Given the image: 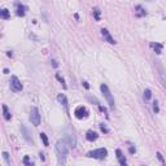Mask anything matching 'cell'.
Returning a JSON list of instances; mask_svg holds the SVG:
<instances>
[{"label":"cell","instance_id":"1","mask_svg":"<svg viewBox=\"0 0 166 166\" xmlns=\"http://www.w3.org/2000/svg\"><path fill=\"white\" fill-rule=\"evenodd\" d=\"M56 152L59 155V163L60 165H65L66 163V156L69 153V148L68 144H66V140L64 139H60L56 143Z\"/></svg>","mask_w":166,"mask_h":166},{"label":"cell","instance_id":"2","mask_svg":"<svg viewBox=\"0 0 166 166\" xmlns=\"http://www.w3.org/2000/svg\"><path fill=\"white\" fill-rule=\"evenodd\" d=\"M100 90H101L103 96H104V97H105V100H107V101H108V104H109L110 109H114V107H115L114 97H113V95H112V93H110V91H109V88H108V86L105 85V83H103V85L100 86Z\"/></svg>","mask_w":166,"mask_h":166},{"label":"cell","instance_id":"3","mask_svg":"<svg viewBox=\"0 0 166 166\" xmlns=\"http://www.w3.org/2000/svg\"><path fill=\"white\" fill-rule=\"evenodd\" d=\"M108 156V151L105 148H97L95 151H90L87 153V157L90 158H96V160H104Z\"/></svg>","mask_w":166,"mask_h":166},{"label":"cell","instance_id":"4","mask_svg":"<svg viewBox=\"0 0 166 166\" xmlns=\"http://www.w3.org/2000/svg\"><path fill=\"white\" fill-rule=\"evenodd\" d=\"M30 121L35 127H38L40 125V113H39V109H38L37 107L31 108V110H30Z\"/></svg>","mask_w":166,"mask_h":166},{"label":"cell","instance_id":"5","mask_svg":"<svg viewBox=\"0 0 166 166\" xmlns=\"http://www.w3.org/2000/svg\"><path fill=\"white\" fill-rule=\"evenodd\" d=\"M74 114H75V117L78 119H83V118H87L88 114H90V112H88V109L86 107H83V105H79V107L75 108V110H74Z\"/></svg>","mask_w":166,"mask_h":166},{"label":"cell","instance_id":"6","mask_svg":"<svg viewBox=\"0 0 166 166\" xmlns=\"http://www.w3.org/2000/svg\"><path fill=\"white\" fill-rule=\"evenodd\" d=\"M11 88L14 91V92H20V91H22V88H23L21 81L16 75L11 77Z\"/></svg>","mask_w":166,"mask_h":166},{"label":"cell","instance_id":"7","mask_svg":"<svg viewBox=\"0 0 166 166\" xmlns=\"http://www.w3.org/2000/svg\"><path fill=\"white\" fill-rule=\"evenodd\" d=\"M156 66H157V69H158V75H160V79H161V82H162V86L166 90V73H165V70H163L162 66L158 64V61L156 62Z\"/></svg>","mask_w":166,"mask_h":166},{"label":"cell","instance_id":"8","mask_svg":"<svg viewBox=\"0 0 166 166\" xmlns=\"http://www.w3.org/2000/svg\"><path fill=\"white\" fill-rule=\"evenodd\" d=\"M57 101L62 105V107L66 109V112H69V103H68V97L64 95V93H59L57 95Z\"/></svg>","mask_w":166,"mask_h":166},{"label":"cell","instance_id":"9","mask_svg":"<svg viewBox=\"0 0 166 166\" xmlns=\"http://www.w3.org/2000/svg\"><path fill=\"white\" fill-rule=\"evenodd\" d=\"M101 35H103V37H104V39L107 40V42L109 43V44H115V43H117V42H115V40L112 38L110 33L107 30V29H101Z\"/></svg>","mask_w":166,"mask_h":166},{"label":"cell","instance_id":"10","mask_svg":"<svg viewBox=\"0 0 166 166\" xmlns=\"http://www.w3.org/2000/svg\"><path fill=\"white\" fill-rule=\"evenodd\" d=\"M21 131H22V134H23V138H25V140L27 141V143H30V144H33L34 143V140H33V138L30 136V132H29V130L26 129L23 125H21Z\"/></svg>","mask_w":166,"mask_h":166},{"label":"cell","instance_id":"11","mask_svg":"<svg viewBox=\"0 0 166 166\" xmlns=\"http://www.w3.org/2000/svg\"><path fill=\"white\" fill-rule=\"evenodd\" d=\"M66 139H68V141H69V145L71 147V148H75V145H77V139H75V136H74V132H66Z\"/></svg>","mask_w":166,"mask_h":166},{"label":"cell","instance_id":"12","mask_svg":"<svg viewBox=\"0 0 166 166\" xmlns=\"http://www.w3.org/2000/svg\"><path fill=\"white\" fill-rule=\"evenodd\" d=\"M135 16L136 17H144V16H147V11L141 5H136L135 7Z\"/></svg>","mask_w":166,"mask_h":166},{"label":"cell","instance_id":"13","mask_svg":"<svg viewBox=\"0 0 166 166\" xmlns=\"http://www.w3.org/2000/svg\"><path fill=\"white\" fill-rule=\"evenodd\" d=\"M16 8H17V11H16V13H17V16L18 17H23V16H25V7L22 5V4L21 3H16Z\"/></svg>","mask_w":166,"mask_h":166},{"label":"cell","instance_id":"14","mask_svg":"<svg viewBox=\"0 0 166 166\" xmlns=\"http://www.w3.org/2000/svg\"><path fill=\"white\" fill-rule=\"evenodd\" d=\"M115 153H117V158H118L119 163H121L122 166H126L127 165V161H126V158H125V156L122 155L121 149H117V151H115Z\"/></svg>","mask_w":166,"mask_h":166},{"label":"cell","instance_id":"15","mask_svg":"<svg viewBox=\"0 0 166 166\" xmlns=\"http://www.w3.org/2000/svg\"><path fill=\"white\" fill-rule=\"evenodd\" d=\"M97 138H99V135H97V134H96L95 131H92V130L87 131V135H86V139H87L88 141H95Z\"/></svg>","mask_w":166,"mask_h":166},{"label":"cell","instance_id":"16","mask_svg":"<svg viewBox=\"0 0 166 166\" xmlns=\"http://www.w3.org/2000/svg\"><path fill=\"white\" fill-rule=\"evenodd\" d=\"M0 16H1V18H3V20H8V18H11V13H9V11L7 8L1 9V12H0Z\"/></svg>","mask_w":166,"mask_h":166},{"label":"cell","instance_id":"17","mask_svg":"<svg viewBox=\"0 0 166 166\" xmlns=\"http://www.w3.org/2000/svg\"><path fill=\"white\" fill-rule=\"evenodd\" d=\"M151 47H152L153 49L156 51V53H158V55L162 52V44H158V43H152V44H151Z\"/></svg>","mask_w":166,"mask_h":166},{"label":"cell","instance_id":"18","mask_svg":"<svg viewBox=\"0 0 166 166\" xmlns=\"http://www.w3.org/2000/svg\"><path fill=\"white\" fill-rule=\"evenodd\" d=\"M3 112H4V119H5V121H9L12 115H11V113H9L8 107H7V105H3Z\"/></svg>","mask_w":166,"mask_h":166},{"label":"cell","instance_id":"19","mask_svg":"<svg viewBox=\"0 0 166 166\" xmlns=\"http://www.w3.org/2000/svg\"><path fill=\"white\" fill-rule=\"evenodd\" d=\"M100 13H101V12H100V9H99L97 7H95V8L92 9V14H93V17H95L96 21H100Z\"/></svg>","mask_w":166,"mask_h":166},{"label":"cell","instance_id":"20","mask_svg":"<svg viewBox=\"0 0 166 166\" xmlns=\"http://www.w3.org/2000/svg\"><path fill=\"white\" fill-rule=\"evenodd\" d=\"M39 135H40V139H42L43 144H44L45 147H48V145H49V141H48V138H47V135H45L44 132H40Z\"/></svg>","mask_w":166,"mask_h":166},{"label":"cell","instance_id":"21","mask_svg":"<svg viewBox=\"0 0 166 166\" xmlns=\"http://www.w3.org/2000/svg\"><path fill=\"white\" fill-rule=\"evenodd\" d=\"M151 97H152V92H151V90L147 88V90L144 91V99H145V100H151Z\"/></svg>","mask_w":166,"mask_h":166},{"label":"cell","instance_id":"22","mask_svg":"<svg viewBox=\"0 0 166 166\" xmlns=\"http://www.w3.org/2000/svg\"><path fill=\"white\" fill-rule=\"evenodd\" d=\"M23 165H26V166H31V165H34V163H33V161H30L29 156H25V157H23Z\"/></svg>","mask_w":166,"mask_h":166},{"label":"cell","instance_id":"23","mask_svg":"<svg viewBox=\"0 0 166 166\" xmlns=\"http://www.w3.org/2000/svg\"><path fill=\"white\" fill-rule=\"evenodd\" d=\"M1 156H3V158L5 160V162H7V165H11V158H9V155L7 152H3L1 153Z\"/></svg>","mask_w":166,"mask_h":166},{"label":"cell","instance_id":"24","mask_svg":"<svg viewBox=\"0 0 166 166\" xmlns=\"http://www.w3.org/2000/svg\"><path fill=\"white\" fill-rule=\"evenodd\" d=\"M56 78H57V79H59V81H60V83H61V85H62V87H64V88H66V85H65V81H64V78H62V77L60 75L59 73H56Z\"/></svg>","mask_w":166,"mask_h":166},{"label":"cell","instance_id":"25","mask_svg":"<svg viewBox=\"0 0 166 166\" xmlns=\"http://www.w3.org/2000/svg\"><path fill=\"white\" fill-rule=\"evenodd\" d=\"M158 103L157 101H155V103H153V110H155V113H158V112H160V109H158Z\"/></svg>","mask_w":166,"mask_h":166},{"label":"cell","instance_id":"26","mask_svg":"<svg viewBox=\"0 0 166 166\" xmlns=\"http://www.w3.org/2000/svg\"><path fill=\"white\" fill-rule=\"evenodd\" d=\"M100 129H101V131H103V132H109V130H108V127L105 126L104 123H101V125H100Z\"/></svg>","mask_w":166,"mask_h":166},{"label":"cell","instance_id":"27","mask_svg":"<svg viewBox=\"0 0 166 166\" xmlns=\"http://www.w3.org/2000/svg\"><path fill=\"white\" fill-rule=\"evenodd\" d=\"M157 158H158V160H160V161H161V162H162V163H165V160H163L162 155H161L160 152H157Z\"/></svg>","mask_w":166,"mask_h":166},{"label":"cell","instance_id":"28","mask_svg":"<svg viewBox=\"0 0 166 166\" xmlns=\"http://www.w3.org/2000/svg\"><path fill=\"white\" fill-rule=\"evenodd\" d=\"M129 152H130V153H135V148H134V147L131 145V147L129 148Z\"/></svg>","mask_w":166,"mask_h":166},{"label":"cell","instance_id":"29","mask_svg":"<svg viewBox=\"0 0 166 166\" xmlns=\"http://www.w3.org/2000/svg\"><path fill=\"white\" fill-rule=\"evenodd\" d=\"M52 65H53V66H55V68H57V66H59V64H57V62L56 61H55V60H52Z\"/></svg>","mask_w":166,"mask_h":166},{"label":"cell","instance_id":"30","mask_svg":"<svg viewBox=\"0 0 166 166\" xmlns=\"http://www.w3.org/2000/svg\"><path fill=\"white\" fill-rule=\"evenodd\" d=\"M83 86H85L86 88H90V85H88L87 82H83Z\"/></svg>","mask_w":166,"mask_h":166},{"label":"cell","instance_id":"31","mask_svg":"<svg viewBox=\"0 0 166 166\" xmlns=\"http://www.w3.org/2000/svg\"><path fill=\"white\" fill-rule=\"evenodd\" d=\"M40 160L44 161V155H43V153H40Z\"/></svg>","mask_w":166,"mask_h":166},{"label":"cell","instance_id":"32","mask_svg":"<svg viewBox=\"0 0 166 166\" xmlns=\"http://www.w3.org/2000/svg\"><path fill=\"white\" fill-rule=\"evenodd\" d=\"M147 1H152V0H147Z\"/></svg>","mask_w":166,"mask_h":166}]
</instances>
